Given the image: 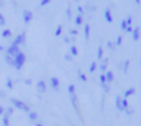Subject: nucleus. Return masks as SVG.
<instances>
[{
	"instance_id": "obj_1",
	"label": "nucleus",
	"mask_w": 141,
	"mask_h": 126,
	"mask_svg": "<svg viewBox=\"0 0 141 126\" xmlns=\"http://www.w3.org/2000/svg\"><path fill=\"white\" fill-rule=\"evenodd\" d=\"M25 63V55L22 52H18L17 53V58H15V62H14V65L17 69H21L22 66H24Z\"/></svg>"
},
{
	"instance_id": "obj_2",
	"label": "nucleus",
	"mask_w": 141,
	"mask_h": 126,
	"mask_svg": "<svg viewBox=\"0 0 141 126\" xmlns=\"http://www.w3.org/2000/svg\"><path fill=\"white\" fill-rule=\"evenodd\" d=\"M12 103L15 104V107H18V108H21L22 111H27V112H30V108L25 104V103H22V101H19V100H12Z\"/></svg>"
},
{
	"instance_id": "obj_3",
	"label": "nucleus",
	"mask_w": 141,
	"mask_h": 126,
	"mask_svg": "<svg viewBox=\"0 0 141 126\" xmlns=\"http://www.w3.org/2000/svg\"><path fill=\"white\" fill-rule=\"evenodd\" d=\"M49 84H51V86H52V89L59 91V85H60V82H59V79L56 78V77H52V78L49 79Z\"/></svg>"
},
{
	"instance_id": "obj_4",
	"label": "nucleus",
	"mask_w": 141,
	"mask_h": 126,
	"mask_svg": "<svg viewBox=\"0 0 141 126\" xmlns=\"http://www.w3.org/2000/svg\"><path fill=\"white\" fill-rule=\"evenodd\" d=\"M37 91L40 93H45V91H47V85H45V82L41 81V79L37 82Z\"/></svg>"
},
{
	"instance_id": "obj_5",
	"label": "nucleus",
	"mask_w": 141,
	"mask_h": 126,
	"mask_svg": "<svg viewBox=\"0 0 141 126\" xmlns=\"http://www.w3.org/2000/svg\"><path fill=\"white\" fill-rule=\"evenodd\" d=\"M115 107H117L118 111H123V107H122V97L120 96H117V99H115Z\"/></svg>"
},
{
	"instance_id": "obj_6",
	"label": "nucleus",
	"mask_w": 141,
	"mask_h": 126,
	"mask_svg": "<svg viewBox=\"0 0 141 126\" xmlns=\"http://www.w3.org/2000/svg\"><path fill=\"white\" fill-rule=\"evenodd\" d=\"M134 92H136L134 88L126 89V91H125V93H123V99H126V97H129V96H132V95H134Z\"/></svg>"
},
{
	"instance_id": "obj_7",
	"label": "nucleus",
	"mask_w": 141,
	"mask_h": 126,
	"mask_svg": "<svg viewBox=\"0 0 141 126\" xmlns=\"http://www.w3.org/2000/svg\"><path fill=\"white\" fill-rule=\"evenodd\" d=\"M104 76H106L107 82H112V81H114V73H112V71H107Z\"/></svg>"
},
{
	"instance_id": "obj_8",
	"label": "nucleus",
	"mask_w": 141,
	"mask_h": 126,
	"mask_svg": "<svg viewBox=\"0 0 141 126\" xmlns=\"http://www.w3.org/2000/svg\"><path fill=\"white\" fill-rule=\"evenodd\" d=\"M24 19H25V22H30V19H32V12H29V11H25L24 12Z\"/></svg>"
},
{
	"instance_id": "obj_9",
	"label": "nucleus",
	"mask_w": 141,
	"mask_h": 126,
	"mask_svg": "<svg viewBox=\"0 0 141 126\" xmlns=\"http://www.w3.org/2000/svg\"><path fill=\"white\" fill-rule=\"evenodd\" d=\"M104 17H106L107 22H110V24L112 22V17H111V12H110V10H106V12H104Z\"/></svg>"
},
{
	"instance_id": "obj_10",
	"label": "nucleus",
	"mask_w": 141,
	"mask_h": 126,
	"mask_svg": "<svg viewBox=\"0 0 141 126\" xmlns=\"http://www.w3.org/2000/svg\"><path fill=\"white\" fill-rule=\"evenodd\" d=\"M138 36H140V29H138V27H136V29L133 30V38L137 41L138 40Z\"/></svg>"
},
{
	"instance_id": "obj_11",
	"label": "nucleus",
	"mask_w": 141,
	"mask_h": 126,
	"mask_svg": "<svg viewBox=\"0 0 141 126\" xmlns=\"http://www.w3.org/2000/svg\"><path fill=\"white\" fill-rule=\"evenodd\" d=\"M67 91H69V95H74V93H75V86H74L73 84H70L69 88H67Z\"/></svg>"
},
{
	"instance_id": "obj_12",
	"label": "nucleus",
	"mask_w": 141,
	"mask_h": 126,
	"mask_svg": "<svg viewBox=\"0 0 141 126\" xmlns=\"http://www.w3.org/2000/svg\"><path fill=\"white\" fill-rule=\"evenodd\" d=\"M29 118H30V121H36V119L38 118L37 112H33V111H30V112H29Z\"/></svg>"
},
{
	"instance_id": "obj_13",
	"label": "nucleus",
	"mask_w": 141,
	"mask_h": 126,
	"mask_svg": "<svg viewBox=\"0 0 141 126\" xmlns=\"http://www.w3.org/2000/svg\"><path fill=\"white\" fill-rule=\"evenodd\" d=\"M96 69H97V63H96V62H92L91 67H89V71H91V73H94V70H96Z\"/></svg>"
},
{
	"instance_id": "obj_14",
	"label": "nucleus",
	"mask_w": 141,
	"mask_h": 126,
	"mask_svg": "<svg viewBox=\"0 0 141 126\" xmlns=\"http://www.w3.org/2000/svg\"><path fill=\"white\" fill-rule=\"evenodd\" d=\"M24 41H25V34H22V36H19V37L17 38V44H24Z\"/></svg>"
},
{
	"instance_id": "obj_15",
	"label": "nucleus",
	"mask_w": 141,
	"mask_h": 126,
	"mask_svg": "<svg viewBox=\"0 0 141 126\" xmlns=\"http://www.w3.org/2000/svg\"><path fill=\"white\" fill-rule=\"evenodd\" d=\"M106 82H107L106 76H104V74H101V76H100V84H101V86H104V85H106Z\"/></svg>"
},
{
	"instance_id": "obj_16",
	"label": "nucleus",
	"mask_w": 141,
	"mask_h": 126,
	"mask_svg": "<svg viewBox=\"0 0 141 126\" xmlns=\"http://www.w3.org/2000/svg\"><path fill=\"white\" fill-rule=\"evenodd\" d=\"M18 52H19V50H18L17 45H12V47L10 48V53H18Z\"/></svg>"
},
{
	"instance_id": "obj_17",
	"label": "nucleus",
	"mask_w": 141,
	"mask_h": 126,
	"mask_svg": "<svg viewBox=\"0 0 141 126\" xmlns=\"http://www.w3.org/2000/svg\"><path fill=\"white\" fill-rule=\"evenodd\" d=\"M122 107H123V110L129 108V101L126 99H122Z\"/></svg>"
},
{
	"instance_id": "obj_18",
	"label": "nucleus",
	"mask_w": 141,
	"mask_h": 126,
	"mask_svg": "<svg viewBox=\"0 0 141 126\" xmlns=\"http://www.w3.org/2000/svg\"><path fill=\"white\" fill-rule=\"evenodd\" d=\"M75 24H77V25H81V24H82V15H78V17L75 18Z\"/></svg>"
},
{
	"instance_id": "obj_19",
	"label": "nucleus",
	"mask_w": 141,
	"mask_h": 126,
	"mask_svg": "<svg viewBox=\"0 0 141 126\" xmlns=\"http://www.w3.org/2000/svg\"><path fill=\"white\" fill-rule=\"evenodd\" d=\"M89 32H91V29H89V25H85V37L89 38Z\"/></svg>"
},
{
	"instance_id": "obj_20",
	"label": "nucleus",
	"mask_w": 141,
	"mask_h": 126,
	"mask_svg": "<svg viewBox=\"0 0 141 126\" xmlns=\"http://www.w3.org/2000/svg\"><path fill=\"white\" fill-rule=\"evenodd\" d=\"M97 58H99V59L103 58V48H101V47L99 48V51H97Z\"/></svg>"
},
{
	"instance_id": "obj_21",
	"label": "nucleus",
	"mask_w": 141,
	"mask_h": 126,
	"mask_svg": "<svg viewBox=\"0 0 141 126\" xmlns=\"http://www.w3.org/2000/svg\"><path fill=\"white\" fill-rule=\"evenodd\" d=\"M70 52H71V55L77 56V53H78V51H77V48H75V47H71V48H70Z\"/></svg>"
},
{
	"instance_id": "obj_22",
	"label": "nucleus",
	"mask_w": 141,
	"mask_h": 126,
	"mask_svg": "<svg viewBox=\"0 0 141 126\" xmlns=\"http://www.w3.org/2000/svg\"><path fill=\"white\" fill-rule=\"evenodd\" d=\"M107 63H108V62H107V60H104V62H103V65L100 66V70H101V71H104V70L107 69Z\"/></svg>"
},
{
	"instance_id": "obj_23",
	"label": "nucleus",
	"mask_w": 141,
	"mask_h": 126,
	"mask_svg": "<svg viewBox=\"0 0 141 126\" xmlns=\"http://www.w3.org/2000/svg\"><path fill=\"white\" fill-rule=\"evenodd\" d=\"M79 78H81V81H84V82H86V79H88V78H86V76H85V74H82L81 71H79Z\"/></svg>"
},
{
	"instance_id": "obj_24",
	"label": "nucleus",
	"mask_w": 141,
	"mask_h": 126,
	"mask_svg": "<svg viewBox=\"0 0 141 126\" xmlns=\"http://www.w3.org/2000/svg\"><path fill=\"white\" fill-rule=\"evenodd\" d=\"M62 33V26H58V29H56V32H55V36H59Z\"/></svg>"
},
{
	"instance_id": "obj_25",
	"label": "nucleus",
	"mask_w": 141,
	"mask_h": 126,
	"mask_svg": "<svg viewBox=\"0 0 141 126\" xmlns=\"http://www.w3.org/2000/svg\"><path fill=\"white\" fill-rule=\"evenodd\" d=\"M120 27H122V29H123V30H126V29H127V24H126V21H123V22H122V25H120Z\"/></svg>"
},
{
	"instance_id": "obj_26",
	"label": "nucleus",
	"mask_w": 141,
	"mask_h": 126,
	"mask_svg": "<svg viewBox=\"0 0 141 126\" xmlns=\"http://www.w3.org/2000/svg\"><path fill=\"white\" fill-rule=\"evenodd\" d=\"M127 67H129V60L125 62V66H123V71H125V73L127 71Z\"/></svg>"
},
{
	"instance_id": "obj_27",
	"label": "nucleus",
	"mask_w": 141,
	"mask_h": 126,
	"mask_svg": "<svg viewBox=\"0 0 141 126\" xmlns=\"http://www.w3.org/2000/svg\"><path fill=\"white\" fill-rule=\"evenodd\" d=\"M51 0H41V3H40V6H47L48 3H49Z\"/></svg>"
},
{
	"instance_id": "obj_28",
	"label": "nucleus",
	"mask_w": 141,
	"mask_h": 126,
	"mask_svg": "<svg viewBox=\"0 0 141 126\" xmlns=\"http://www.w3.org/2000/svg\"><path fill=\"white\" fill-rule=\"evenodd\" d=\"M126 24H127V26H130V25H132V18H127V19H126Z\"/></svg>"
},
{
	"instance_id": "obj_29",
	"label": "nucleus",
	"mask_w": 141,
	"mask_h": 126,
	"mask_svg": "<svg viewBox=\"0 0 141 126\" xmlns=\"http://www.w3.org/2000/svg\"><path fill=\"white\" fill-rule=\"evenodd\" d=\"M120 43H122V37H118V40H117V45H119Z\"/></svg>"
},
{
	"instance_id": "obj_30",
	"label": "nucleus",
	"mask_w": 141,
	"mask_h": 126,
	"mask_svg": "<svg viewBox=\"0 0 141 126\" xmlns=\"http://www.w3.org/2000/svg\"><path fill=\"white\" fill-rule=\"evenodd\" d=\"M4 125H6V126H7V125H8V119H7V117H6V118H4Z\"/></svg>"
},
{
	"instance_id": "obj_31",
	"label": "nucleus",
	"mask_w": 141,
	"mask_h": 126,
	"mask_svg": "<svg viewBox=\"0 0 141 126\" xmlns=\"http://www.w3.org/2000/svg\"><path fill=\"white\" fill-rule=\"evenodd\" d=\"M134 1H136V3H137V4H140V0H134Z\"/></svg>"
},
{
	"instance_id": "obj_32",
	"label": "nucleus",
	"mask_w": 141,
	"mask_h": 126,
	"mask_svg": "<svg viewBox=\"0 0 141 126\" xmlns=\"http://www.w3.org/2000/svg\"><path fill=\"white\" fill-rule=\"evenodd\" d=\"M36 126H44V125H41V123H37V125H36Z\"/></svg>"
},
{
	"instance_id": "obj_33",
	"label": "nucleus",
	"mask_w": 141,
	"mask_h": 126,
	"mask_svg": "<svg viewBox=\"0 0 141 126\" xmlns=\"http://www.w3.org/2000/svg\"><path fill=\"white\" fill-rule=\"evenodd\" d=\"M140 65H141V60H140Z\"/></svg>"
}]
</instances>
